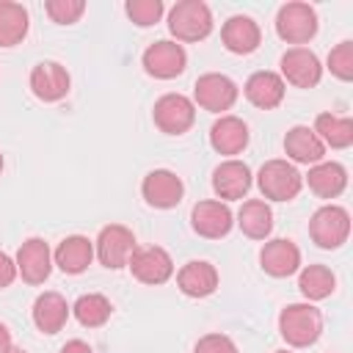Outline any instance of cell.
<instances>
[{
	"instance_id": "cell-1",
	"label": "cell",
	"mask_w": 353,
	"mask_h": 353,
	"mask_svg": "<svg viewBox=\"0 0 353 353\" xmlns=\"http://www.w3.org/2000/svg\"><path fill=\"white\" fill-rule=\"evenodd\" d=\"M279 331L287 345L309 347L323 334V314L312 303H290L279 314Z\"/></svg>"
},
{
	"instance_id": "cell-2",
	"label": "cell",
	"mask_w": 353,
	"mask_h": 353,
	"mask_svg": "<svg viewBox=\"0 0 353 353\" xmlns=\"http://www.w3.org/2000/svg\"><path fill=\"white\" fill-rule=\"evenodd\" d=\"M168 30L176 41H201L212 33V11L201 0H182L168 11Z\"/></svg>"
},
{
	"instance_id": "cell-3",
	"label": "cell",
	"mask_w": 353,
	"mask_h": 353,
	"mask_svg": "<svg viewBox=\"0 0 353 353\" xmlns=\"http://www.w3.org/2000/svg\"><path fill=\"white\" fill-rule=\"evenodd\" d=\"M256 185L262 190L265 199L270 201H290L301 193L303 188V174L287 163V160H268L259 174H256Z\"/></svg>"
},
{
	"instance_id": "cell-4",
	"label": "cell",
	"mask_w": 353,
	"mask_h": 353,
	"mask_svg": "<svg viewBox=\"0 0 353 353\" xmlns=\"http://www.w3.org/2000/svg\"><path fill=\"white\" fill-rule=\"evenodd\" d=\"M276 33L287 44H306L317 36V11L309 3H284L276 14Z\"/></svg>"
},
{
	"instance_id": "cell-5",
	"label": "cell",
	"mask_w": 353,
	"mask_h": 353,
	"mask_svg": "<svg viewBox=\"0 0 353 353\" xmlns=\"http://www.w3.org/2000/svg\"><path fill=\"white\" fill-rule=\"evenodd\" d=\"M309 234L320 248H339L350 234V215L339 204L320 207L309 221Z\"/></svg>"
},
{
	"instance_id": "cell-6",
	"label": "cell",
	"mask_w": 353,
	"mask_h": 353,
	"mask_svg": "<svg viewBox=\"0 0 353 353\" xmlns=\"http://www.w3.org/2000/svg\"><path fill=\"white\" fill-rule=\"evenodd\" d=\"M135 234L121 226V223H110L99 232L97 237V245H94V254L99 256V262L110 270H119V268H127L130 265V256L135 254Z\"/></svg>"
},
{
	"instance_id": "cell-7",
	"label": "cell",
	"mask_w": 353,
	"mask_h": 353,
	"mask_svg": "<svg viewBox=\"0 0 353 353\" xmlns=\"http://www.w3.org/2000/svg\"><path fill=\"white\" fill-rule=\"evenodd\" d=\"M152 119L165 135H182L196 121V105L185 94H163L154 102Z\"/></svg>"
},
{
	"instance_id": "cell-8",
	"label": "cell",
	"mask_w": 353,
	"mask_h": 353,
	"mask_svg": "<svg viewBox=\"0 0 353 353\" xmlns=\"http://www.w3.org/2000/svg\"><path fill=\"white\" fill-rule=\"evenodd\" d=\"M132 276L141 281V284H165L171 276H174V259L165 248L160 245H146V248H135V254L130 256V265Z\"/></svg>"
},
{
	"instance_id": "cell-9",
	"label": "cell",
	"mask_w": 353,
	"mask_h": 353,
	"mask_svg": "<svg viewBox=\"0 0 353 353\" xmlns=\"http://www.w3.org/2000/svg\"><path fill=\"white\" fill-rule=\"evenodd\" d=\"M193 97H196L199 108H204L210 113H223L237 102V85L232 77H226L221 72H207L196 80Z\"/></svg>"
},
{
	"instance_id": "cell-10",
	"label": "cell",
	"mask_w": 353,
	"mask_h": 353,
	"mask_svg": "<svg viewBox=\"0 0 353 353\" xmlns=\"http://www.w3.org/2000/svg\"><path fill=\"white\" fill-rule=\"evenodd\" d=\"M185 63H188V52L176 41L163 39V41L149 44L143 52V69H146V74H152L157 80H171L176 74H182Z\"/></svg>"
},
{
	"instance_id": "cell-11",
	"label": "cell",
	"mask_w": 353,
	"mask_h": 353,
	"mask_svg": "<svg viewBox=\"0 0 353 353\" xmlns=\"http://www.w3.org/2000/svg\"><path fill=\"white\" fill-rule=\"evenodd\" d=\"M141 193H143V199H146L149 207L171 210V207H176V204L182 201L185 185H182V179H179L174 171H168V168H154V171H149V174L143 176Z\"/></svg>"
},
{
	"instance_id": "cell-12",
	"label": "cell",
	"mask_w": 353,
	"mask_h": 353,
	"mask_svg": "<svg viewBox=\"0 0 353 353\" xmlns=\"http://www.w3.org/2000/svg\"><path fill=\"white\" fill-rule=\"evenodd\" d=\"M190 226H193L196 234H201V237H207V240H221V237H226V234L232 232L234 215H232V210H229L223 201L207 199V201H199V204L193 207V212H190Z\"/></svg>"
},
{
	"instance_id": "cell-13",
	"label": "cell",
	"mask_w": 353,
	"mask_h": 353,
	"mask_svg": "<svg viewBox=\"0 0 353 353\" xmlns=\"http://www.w3.org/2000/svg\"><path fill=\"white\" fill-rule=\"evenodd\" d=\"M52 270V251L41 237H28L17 251V273L28 284H44Z\"/></svg>"
},
{
	"instance_id": "cell-14",
	"label": "cell",
	"mask_w": 353,
	"mask_h": 353,
	"mask_svg": "<svg viewBox=\"0 0 353 353\" xmlns=\"http://www.w3.org/2000/svg\"><path fill=\"white\" fill-rule=\"evenodd\" d=\"M323 77V66L317 55L306 47H292L281 55V80L292 83L295 88H312Z\"/></svg>"
},
{
	"instance_id": "cell-15",
	"label": "cell",
	"mask_w": 353,
	"mask_h": 353,
	"mask_svg": "<svg viewBox=\"0 0 353 353\" xmlns=\"http://www.w3.org/2000/svg\"><path fill=\"white\" fill-rule=\"evenodd\" d=\"M69 72L58 61H41L30 69V91L41 102H58L69 94Z\"/></svg>"
},
{
	"instance_id": "cell-16",
	"label": "cell",
	"mask_w": 353,
	"mask_h": 353,
	"mask_svg": "<svg viewBox=\"0 0 353 353\" xmlns=\"http://www.w3.org/2000/svg\"><path fill=\"white\" fill-rule=\"evenodd\" d=\"M259 262H262V270L273 279H287L292 273H298L301 268V251L292 240H284V237H276V240H268L259 251Z\"/></svg>"
},
{
	"instance_id": "cell-17",
	"label": "cell",
	"mask_w": 353,
	"mask_h": 353,
	"mask_svg": "<svg viewBox=\"0 0 353 353\" xmlns=\"http://www.w3.org/2000/svg\"><path fill=\"white\" fill-rule=\"evenodd\" d=\"M221 41H223V47H226L229 52H234V55H248V52H254V50L259 47L262 33H259V25H256L251 17L234 14V17H229V19L223 22V28H221Z\"/></svg>"
},
{
	"instance_id": "cell-18",
	"label": "cell",
	"mask_w": 353,
	"mask_h": 353,
	"mask_svg": "<svg viewBox=\"0 0 353 353\" xmlns=\"http://www.w3.org/2000/svg\"><path fill=\"white\" fill-rule=\"evenodd\" d=\"M251 188V168L243 163V160H223L215 171H212V190L226 199V201H234V199H243Z\"/></svg>"
},
{
	"instance_id": "cell-19",
	"label": "cell",
	"mask_w": 353,
	"mask_h": 353,
	"mask_svg": "<svg viewBox=\"0 0 353 353\" xmlns=\"http://www.w3.org/2000/svg\"><path fill=\"white\" fill-rule=\"evenodd\" d=\"M176 287L188 298H207L218 290V270L204 259H190L176 273Z\"/></svg>"
},
{
	"instance_id": "cell-20",
	"label": "cell",
	"mask_w": 353,
	"mask_h": 353,
	"mask_svg": "<svg viewBox=\"0 0 353 353\" xmlns=\"http://www.w3.org/2000/svg\"><path fill=\"white\" fill-rule=\"evenodd\" d=\"M243 91H245V99H248L254 108L273 110V108H279L281 99H284V80H281V74L262 69V72H254V74L245 80Z\"/></svg>"
},
{
	"instance_id": "cell-21",
	"label": "cell",
	"mask_w": 353,
	"mask_h": 353,
	"mask_svg": "<svg viewBox=\"0 0 353 353\" xmlns=\"http://www.w3.org/2000/svg\"><path fill=\"white\" fill-rule=\"evenodd\" d=\"M284 152H287V157L295 160V163L317 165V163H323L325 146H323V141L314 135L312 127L295 124V127H290L287 135H284Z\"/></svg>"
},
{
	"instance_id": "cell-22",
	"label": "cell",
	"mask_w": 353,
	"mask_h": 353,
	"mask_svg": "<svg viewBox=\"0 0 353 353\" xmlns=\"http://www.w3.org/2000/svg\"><path fill=\"white\" fill-rule=\"evenodd\" d=\"M210 143L218 154H240L248 146V124L237 116H221L210 127Z\"/></svg>"
},
{
	"instance_id": "cell-23",
	"label": "cell",
	"mask_w": 353,
	"mask_h": 353,
	"mask_svg": "<svg viewBox=\"0 0 353 353\" xmlns=\"http://www.w3.org/2000/svg\"><path fill=\"white\" fill-rule=\"evenodd\" d=\"M69 303L61 292H41L33 301V323L41 334H58L69 320Z\"/></svg>"
},
{
	"instance_id": "cell-24",
	"label": "cell",
	"mask_w": 353,
	"mask_h": 353,
	"mask_svg": "<svg viewBox=\"0 0 353 353\" xmlns=\"http://www.w3.org/2000/svg\"><path fill=\"white\" fill-rule=\"evenodd\" d=\"M306 185L320 199H336L347 188V171H345V165H339L334 160H323L309 168Z\"/></svg>"
},
{
	"instance_id": "cell-25",
	"label": "cell",
	"mask_w": 353,
	"mask_h": 353,
	"mask_svg": "<svg viewBox=\"0 0 353 353\" xmlns=\"http://www.w3.org/2000/svg\"><path fill=\"white\" fill-rule=\"evenodd\" d=\"M52 259H55V265L63 273L77 276V273H83L91 265V259H94V243L88 237H83V234H69V237H63L58 243Z\"/></svg>"
},
{
	"instance_id": "cell-26",
	"label": "cell",
	"mask_w": 353,
	"mask_h": 353,
	"mask_svg": "<svg viewBox=\"0 0 353 353\" xmlns=\"http://www.w3.org/2000/svg\"><path fill=\"white\" fill-rule=\"evenodd\" d=\"M237 226L245 237L251 240H265L273 232V210L262 201V199H251L243 201L240 212H237Z\"/></svg>"
},
{
	"instance_id": "cell-27",
	"label": "cell",
	"mask_w": 353,
	"mask_h": 353,
	"mask_svg": "<svg viewBox=\"0 0 353 353\" xmlns=\"http://www.w3.org/2000/svg\"><path fill=\"white\" fill-rule=\"evenodd\" d=\"M314 135L323 141V146L331 149H347L353 143V121L334 116V113H320L314 119Z\"/></svg>"
},
{
	"instance_id": "cell-28",
	"label": "cell",
	"mask_w": 353,
	"mask_h": 353,
	"mask_svg": "<svg viewBox=\"0 0 353 353\" xmlns=\"http://www.w3.org/2000/svg\"><path fill=\"white\" fill-rule=\"evenodd\" d=\"M28 36V11L19 3L0 0V47H14Z\"/></svg>"
},
{
	"instance_id": "cell-29",
	"label": "cell",
	"mask_w": 353,
	"mask_h": 353,
	"mask_svg": "<svg viewBox=\"0 0 353 353\" xmlns=\"http://www.w3.org/2000/svg\"><path fill=\"white\" fill-rule=\"evenodd\" d=\"M298 290L306 301H323L336 290V276L325 265H306L298 276Z\"/></svg>"
},
{
	"instance_id": "cell-30",
	"label": "cell",
	"mask_w": 353,
	"mask_h": 353,
	"mask_svg": "<svg viewBox=\"0 0 353 353\" xmlns=\"http://www.w3.org/2000/svg\"><path fill=\"white\" fill-rule=\"evenodd\" d=\"M72 312H74V317H77L80 325H85V328H99V325H105V323L110 320L113 306H110V301H108L105 295L88 292V295H80V298L74 301Z\"/></svg>"
},
{
	"instance_id": "cell-31",
	"label": "cell",
	"mask_w": 353,
	"mask_h": 353,
	"mask_svg": "<svg viewBox=\"0 0 353 353\" xmlns=\"http://www.w3.org/2000/svg\"><path fill=\"white\" fill-rule=\"evenodd\" d=\"M124 11H127V17H130L138 28H149V25L160 22L165 6H163V0H130V3L124 6Z\"/></svg>"
},
{
	"instance_id": "cell-32",
	"label": "cell",
	"mask_w": 353,
	"mask_h": 353,
	"mask_svg": "<svg viewBox=\"0 0 353 353\" xmlns=\"http://www.w3.org/2000/svg\"><path fill=\"white\" fill-rule=\"evenodd\" d=\"M44 11H47V17H50L52 22H58V25H72V22H77V19L83 17L85 3H83V0H47V3H44Z\"/></svg>"
},
{
	"instance_id": "cell-33",
	"label": "cell",
	"mask_w": 353,
	"mask_h": 353,
	"mask_svg": "<svg viewBox=\"0 0 353 353\" xmlns=\"http://www.w3.org/2000/svg\"><path fill=\"white\" fill-rule=\"evenodd\" d=\"M328 69L339 80H353V41H339L328 52Z\"/></svg>"
},
{
	"instance_id": "cell-34",
	"label": "cell",
	"mask_w": 353,
	"mask_h": 353,
	"mask_svg": "<svg viewBox=\"0 0 353 353\" xmlns=\"http://www.w3.org/2000/svg\"><path fill=\"white\" fill-rule=\"evenodd\" d=\"M193 353H237V345L226 334H204L196 342Z\"/></svg>"
},
{
	"instance_id": "cell-35",
	"label": "cell",
	"mask_w": 353,
	"mask_h": 353,
	"mask_svg": "<svg viewBox=\"0 0 353 353\" xmlns=\"http://www.w3.org/2000/svg\"><path fill=\"white\" fill-rule=\"evenodd\" d=\"M14 279H17V262L6 251H0V290H6Z\"/></svg>"
},
{
	"instance_id": "cell-36",
	"label": "cell",
	"mask_w": 353,
	"mask_h": 353,
	"mask_svg": "<svg viewBox=\"0 0 353 353\" xmlns=\"http://www.w3.org/2000/svg\"><path fill=\"white\" fill-rule=\"evenodd\" d=\"M61 353H94V350H91V345L83 342V339H69V342L61 347Z\"/></svg>"
},
{
	"instance_id": "cell-37",
	"label": "cell",
	"mask_w": 353,
	"mask_h": 353,
	"mask_svg": "<svg viewBox=\"0 0 353 353\" xmlns=\"http://www.w3.org/2000/svg\"><path fill=\"white\" fill-rule=\"evenodd\" d=\"M11 347H14V345H11V331L0 323V353H8Z\"/></svg>"
},
{
	"instance_id": "cell-38",
	"label": "cell",
	"mask_w": 353,
	"mask_h": 353,
	"mask_svg": "<svg viewBox=\"0 0 353 353\" xmlns=\"http://www.w3.org/2000/svg\"><path fill=\"white\" fill-rule=\"evenodd\" d=\"M8 353H25V350H22V347H11Z\"/></svg>"
},
{
	"instance_id": "cell-39",
	"label": "cell",
	"mask_w": 353,
	"mask_h": 353,
	"mask_svg": "<svg viewBox=\"0 0 353 353\" xmlns=\"http://www.w3.org/2000/svg\"><path fill=\"white\" fill-rule=\"evenodd\" d=\"M0 174H3V154H0Z\"/></svg>"
},
{
	"instance_id": "cell-40",
	"label": "cell",
	"mask_w": 353,
	"mask_h": 353,
	"mask_svg": "<svg viewBox=\"0 0 353 353\" xmlns=\"http://www.w3.org/2000/svg\"><path fill=\"white\" fill-rule=\"evenodd\" d=\"M276 353H290V350H276Z\"/></svg>"
}]
</instances>
